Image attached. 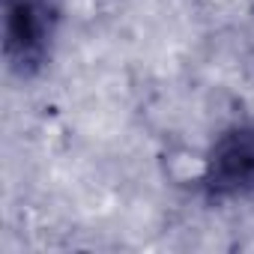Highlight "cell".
I'll return each instance as SVG.
<instances>
[{"instance_id":"obj_1","label":"cell","mask_w":254,"mask_h":254,"mask_svg":"<svg viewBox=\"0 0 254 254\" xmlns=\"http://www.w3.org/2000/svg\"><path fill=\"white\" fill-rule=\"evenodd\" d=\"M57 0H3V57L9 72L33 78L51 57Z\"/></svg>"},{"instance_id":"obj_2","label":"cell","mask_w":254,"mask_h":254,"mask_svg":"<svg viewBox=\"0 0 254 254\" xmlns=\"http://www.w3.org/2000/svg\"><path fill=\"white\" fill-rule=\"evenodd\" d=\"M200 189L212 203L254 200V123H233L209 144Z\"/></svg>"},{"instance_id":"obj_3","label":"cell","mask_w":254,"mask_h":254,"mask_svg":"<svg viewBox=\"0 0 254 254\" xmlns=\"http://www.w3.org/2000/svg\"><path fill=\"white\" fill-rule=\"evenodd\" d=\"M251 48H254V30H251Z\"/></svg>"}]
</instances>
